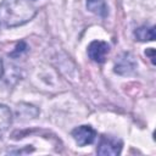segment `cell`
Here are the masks:
<instances>
[{"instance_id": "277c9868", "label": "cell", "mask_w": 156, "mask_h": 156, "mask_svg": "<svg viewBox=\"0 0 156 156\" xmlns=\"http://www.w3.org/2000/svg\"><path fill=\"white\" fill-rule=\"evenodd\" d=\"M110 52V45L102 40H94L88 46V56L96 63H102Z\"/></svg>"}, {"instance_id": "ba28073f", "label": "cell", "mask_w": 156, "mask_h": 156, "mask_svg": "<svg viewBox=\"0 0 156 156\" xmlns=\"http://www.w3.org/2000/svg\"><path fill=\"white\" fill-rule=\"evenodd\" d=\"M87 9L101 17H105L107 15V6L104 0H87Z\"/></svg>"}, {"instance_id": "8992f818", "label": "cell", "mask_w": 156, "mask_h": 156, "mask_svg": "<svg viewBox=\"0 0 156 156\" xmlns=\"http://www.w3.org/2000/svg\"><path fill=\"white\" fill-rule=\"evenodd\" d=\"M12 123V113L6 105H0V136L4 135Z\"/></svg>"}, {"instance_id": "52a82bcc", "label": "cell", "mask_w": 156, "mask_h": 156, "mask_svg": "<svg viewBox=\"0 0 156 156\" xmlns=\"http://www.w3.org/2000/svg\"><path fill=\"white\" fill-rule=\"evenodd\" d=\"M134 35L139 41H152L155 39V27L154 26H143L135 29Z\"/></svg>"}, {"instance_id": "7a4b0ae2", "label": "cell", "mask_w": 156, "mask_h": 156, "mask_svg": "<svg viewBox=\"0 0 156 156\" xmlns=\"http://www.w3.org/2000/svg\"><path fill=\"white\" fill-rule=\"evenodd\" d=\"M122 151V141L111 135H102L96 147L99 155H119Z\"/></svg>"}, {"instance_id": "8fae6325", "label": "cell", "mask_w": 156, "mask_h": 156, "mask_svg": "<svg viewBox=\"0 0 156 156\" xmlns=\"http://www.w3.org/2000/svg\"><path fill=\"white\" fill-rule=\"evenodd\" d=\"M2 72H4V67H2V61H1V58H0V78H1V76H2Z\"/></svg>"}, {"instance_id": "5b68a950", "label": "cell", "mask_w": 156, "mask_h": 156, "mask_svg": "<svg viewBox=\"0 0 156 156\" xmlns=\"http://www.w3.org/2000/svg\"><path fill=\"white\" fill-rule=\"evenodd\" d=\"M135 60L130 52H123L115 63V72L118 74H130L135 69Z\"/></svg>"}, {"instance_id": "6da1fadb", "label": "cell", "mask_w": 156, "mask_h": 156, "mask_svg": "<svg viewBox=\"0 0 156 156\" xmlns=\"http://www.w3.org/2000/svg\"><path fill=\"white\" fill-rule=\"evenodd\" d=\"M35 7L27 0H2L0 4V24L12 28L22 26L35 16Z\"/></svg>"}, {"instance_id": "30bf717a", "label": "cell", "mask_w": 156, "mask_h": 156, "mask_svg": "<svg viewBox=\"0 0 156 156\" xmlns=\"http://www.w3.org/2000/svg\"><path fill=\"white\" fill-rule=\"evenodd\" d=\"M145 55H149L150 56V60H151V63L155 65V50L152 48H150V49H147L145 51Z\"/></svg>"}, {"instance_id": "3957f363", "label": "cell", "mask_w": 156, "mask_h": 156, "mask_svg": "<svg viewBox=\"0 0 156 156\" xmlns=\"http://www.w3.org/2000/svg\"><path fill=\"white\" fill-rule=\"evenodd\" d=\"M72 136L79 146L90 145L96 139V130L91 126H79L72 130Z\"/></svg>"}, {"instance_id": "9c48e42d", "label": "cell", "mask_w": 156, "mask_h": 156, "mask_svg": "<svg viewBox=\"0 0 156 156\" xmlns=\"http://www.w3.org/2000/svg\"><path fill=\"white\" fill-rule=\"evenodd\" d=\"M27 49V45H26V43L24 41H20L17 45H16V48H15V50L10 54L12 57H16V56H18L20 54H22L24 50Z\"/></svg>"}]
</instances>
